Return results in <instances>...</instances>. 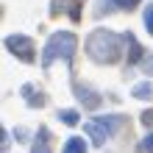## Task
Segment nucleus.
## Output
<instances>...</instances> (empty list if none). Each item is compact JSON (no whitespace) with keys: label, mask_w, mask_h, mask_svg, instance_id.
Here are the masks:
<instances>
[{"label":"nucleus","mask_w":153,"mask_h":153,"mask_svg":"<svg viewBox=\"0 0 153 153\" xmlns=\"http://www.w3.org/2000/svg\"><path fill=\"white\" fill-rule=\"evenodd\" d=\"M123 42H125V36H117L114 31L97 28L92 36L86 39V53L97 64H114V61L123 56Z\"/></svg>","instance_id":"nucleus-1"},{"label":"nucleus","mask_w":153,"mask_h":153,"mask_svg":"<svg viewBox=\"0 0 153 153\" xmlns=\"http://www.w3.org/2000/svg\"><path fill=\"white\" fill-rule=\"evenodd\" d=\"M6 48L11 56H17L20 61H25V64H31L33 59V50H36V45H33L31 36H22V33H11V36H6Z\"/></svg>","instance_id":"nucleus-4"},{"label":"nucleus","mask_w":153,"mask_h":153,"mask_svg":"<svg viewBox=\"0 0 153 153\" xmlns=\"http://www.w3.org/2000/svg\"><path fill=\"white\" fill-rule=\"evenodd\" d=\"M64 150H67V153H84V150H86V142L81 139V137H70L67 145H64Z\"/></svg>","instance_id":"nucleus-10"},{"label":"nucleus","mask_w":153,"mask_h":153,"mask_svg":"<svg viewBox=\"0 0 153 153\" xmlns=\"http://www.w3.org/2000/svg\"><path fill=\"white\" fill-rule=\"evenodd\" d=\"M131 95L139 97V100H150V97H153V84H150V81H142V84H137L131 89Z\"/></svg>","instance_id":"nucleus-8"},{"label":"nucleus","mask_w":153,"mask_h":153,"mask_svg":"<svg viewBox=\"0 0 153 153\" xmlns=\"http://www.w3.org/2000/svg\"><path fill=\"white\" fill-rule=\"evenodd\" d=\"M125 45H128V64H137V61L142 59V48L137 45V39H134V33H125Z\"/></svg>","instance_id":"nucleus-6"},{"label":"nucleus","mask_w":153,"mask_h":153,"mask_svg":"<svg viewBox=\"0 0 153 153\" xmlns=\"http://www.w3.org/2000/svg\"><path fill=\"white\" fill-rule=\"evenodd\" d=\"M50 131L48 128H39V134H36V142H33V150H50Z\"/></svg>","instance_id":"nucleus-9"},{"label":"nucleus","mask_w":153,"mask_h":153,"mask_svg":"<svg viewBox=\"0 0 153 153\" xmlns=\"http://www.w3.org/2000/svg\"><path fill=\"white\" fill-rule=\"evenodd\" d=\"M75 92H78V100L86 106V109H97L100 106V97H97L92 89H84V86H75Z\"/></svg>","instance_id":"nucleus-5"},{"label":"nucleus","mask_w":153,"mask_h":153,"mask_svg":"<svg viewBox=\"0 0 153 153\" xmlns=\"http://www.w3.org/2000/svg\"><path fill=\"white\" fill-rule=\"evenodd\" d=\"M142 125H145V128H153V109L142 114Z\"/></svg>","instance_id":"nucleus-14"},{"label":"nucleus","mask_w":153,"mask_h":153,"mask_svg":"<svg viewBox=\"0 0 153 153\" xmlns=\"http://www.w3.org/2000/svg\"><path fill=\"white\" fill-rule=\"evenodd\" d=\"M78 48V36L73 31H59V33H53V36L48 39V45H45V50H42V67L48 70L56 59H64L70 61L73 59V53Z\"/></svg>","instance_id":"nucleus-2"},{"label":"nucleus","mask_w":153,"mask_h":153,"mask_svg":"<svg viewBox=\"0 0 153 153\" xmlns=\"http://www.w3.org/2000/svg\"><path fill=\"white\" fill-rule=\"evenodd\" d=\"M145 25H148V33L153 36V3L145 8Z\"/></svg>","instance_id":"nucleus-12"},{"label":"nucleus","mask_w":153,"mask_h":153,"mask_svg":"<svg viewBox=\"0 0 153 153\" xmlns=\"http://www.w3.org/2000/svg\"><path fill=\"white\" fill-rule=\"evenodd\" d=\"M22 95H25V103H28V106H33V109H36V106H45L42 92H36L33 86H22Z\"/></svg>","instance_id":"nucleus-7"},{"label":"nucleus","mask_w":153,"mask_h":153,"mask_svg":"<svg viewBox=\"0 0 153 153\" xmlns=\"http://www.w3.org/2000/svg\"><path fill=\"white\" fill-rule=\"evenodd\" d=\"M59 117H61V123H64V125H78V111H73V109L59 111Z\"/></svg>","instance_id":"nucleus-11"},{"label":"nucleus","mask_w":153,"mask_h":153,"mask_svg":"<svg viewBox=\"0 0 153 153\" xmlns=\"http://www.w3.org/2000/svg\"><path fill=\"white\" fill-rule=\"evenodd\" d=\"M139 150H153V134H150V137H145V139L139 142Z\"/></svg>","instance_id":"nucleus-15"},{"label":"nucleus","mask_w":153,"mask_h":153,"mask_svg":"<svg viewBox=\"0 0 153 153\" xmlns=\"http://www.w3.org/2000/svg\"><path fill=\"white\" fill-rule=\"evenodd\" d=\"M142 70H145L148 75H153V53H150V56H145V61H142Z\"/></svg>","instance_id":"nucleus-13"},{"label":"nucleus","mask_w":153,"mask_h":153,"mask_svg":"<svg viewBox=\"0 0 153 153\" xmlns=\"http://www.w3.org/2000/svg\"><path fill=\"white\" fill-rule=\"evenodd\" d=\"M117 128H120V117H97V120H89L84 125V131L92 137V142L97 148H100L106 139H111L117 134Z\"/></svg>","instance_id":"nucleus-3"}]
</instances>
